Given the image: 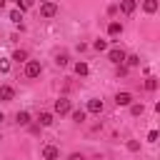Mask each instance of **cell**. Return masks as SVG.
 I'll return each instance as SVG.
<instances>
[{
	"mask_svg": "<svg viewBox=\"0 0 160 160\" xmlns=\"http://www.w3.org/2000/svg\"><path fill=\"white\" fill-rule=\"evenodd\" d=\"M40 72H42V65L38 62V60H28L25 62V78H40Z\"/></svg>",
	"mask_w": 160,
	"mask_h": 160,
	"instance_id": "6da1fadb",
	"label": "cell"
},
{
	"mask_svg": "<svg viewBox=\"0 0 160 160\" xmlns=\"http://www.w3.org/2000/svg\"><path fill=\"white\" fill-rule=\"evenodd\" d=\"M58 12V5L52 2V0H45V2H40V15L42 18H52Z\"/></svg>",
	"mask_w": 160,
	"mask_h": 160,
	"instance_id": "7a4b0ae2",
	"label": "cell"
},
{
	"mask_svg": "<svg viewBox=\"0 0 160 160\" xmlns=\"http://www.w3.org/2000/svg\"><path fill=\"white\" fill-rule=\"evenodd\" d=\"M70 110H72V105H70L68 98H58V100H55V112H58V115H68Z\"/></svg>",
	"mask_w": 160,
	"mask_h": 160,
	"instance_id": "3957f363",
	"label": "cell"
},
{
	"mask_svg": "<svg viewBox=\"0 0 160 160\" xmlns=\"http://www.w3.org/2000/svg\"><path fill=\"white\" fill-rule=\"evenodd\" d=\"M108 58H110V62H115V65H122V62H125V52H122L120 48H112V50L108 52Z\"/></svg>",
	"mask_w": 160,
	"mask_h": 160,
	"instance_id": "277c9868",
	"label": "cell"
},
{
	"mask_svg": "<svg viewBox=\"0 0 160 160\" xmlns=\"http://www.w3.org/2000/svg\"><path fill=\"white\" fill-rule=\"evenodd\" d=\"M42 158H45V160H58V158H60V150H58L55 145H45V148H42Z\"/></svg>",
	"mask_w": 160,
	"mask_h": 160,
	"instance_id": "5b68a950",
	"label": "cell"
},
{
	"mask_svg": "<svg viewBox=\"0 0 160 160\" xmlns=\"http://www.w3.org/2000/svg\"><path fill=\"white\" fill-rule=\"evenodd\" d=\"M130 102H132V95H130V92H118V95H115V105H118V108H125V105H130Z\"/></svg>",
	"mask_w": 160,
	"mask_h": 160,
	"instance_id": "8992f818",
	"label": "cell"
},
{
	"mask_svg": "<svg viewBox=\"0 0 160 160\" xmlns=\"http://www.w3.org/2000/svg\"><path fill=\"white\" fill-rule=\"evenodd\" d=\"M88 112H92V115H100V112H102V100H98V98L88 100Z\"/></svg>",
	"mask_w": 160,
	"mask_h": 160,
	"instance_id": "52a82bcc",
	"label": "cell"
},
{
	"mask_svg": "<svg viewBox=\"0 0 160 160\" xmlns=\"http://www.w3.org/2000/svg\"><path fill=\"white\" fill-rule=\"evenodd\" d=\"M135 8H138V2H135V0H120V10H122L125 15H132V12H135Z\"/></svg>",
	"mask_w": 160,
	"mask_h": 160,
	"instance_id": "ba28073f",
	"label": "cell"
},
{
	"mask_svg": "<svg viewBox=\"0 0 160 160\" xmlns=\"http://www.w3.org/2000/svg\"><path fill=\"white\" fill-rule=\"evenodd\" d=\"M12 98H15V90H12L10 85H0V100L8 102V100H12Z\"/></svg>",
	"mask_w": 160,
	"mask_h": 160,
	"instance_id": "9c48e42d",
	"label": "cell"
},
{
	"mask_svg": "<svg viewBox=\"0 0 160 160\" xmlns=\"http://www.w3.org/2000/svg\"><path fill=\"white\" fill-rule=\"evenodd\" d=\"M120 32H122V25H120L118 20H112V22L108 25V35H112V38H118Z\"/></svg>",
	"mask_w": 160,
	"mask_h": 160,
	"instance_id": "30bf717a",
	"label": "cell"
},
{
	"mask_svg": "<svg viewBox=\"0 0 160 160\" xmlns=\"http://www.w3.org/2000/svg\"><path fill=\"white\" fill-rule=\"evenodd\" d=\"M38 122H40V128H48V125H52V112H40Z\"/></svg>",
	"mask_w": 160,
	"mask_h": 160,
	"instance_id": "8fae6325",
	"label": "cell"
},
{
	"mask_svg": "<svg viewBox=\"0 0 160 160\" xmlns=\"http://www.w3.org/2000/svg\"><path fill=\"white\" fill-rule=\"evenodd\" d=\"M142 10H145V12H150V15H152V12H155V10H158V0H145V2H142Z\"/></svg>",
	"mask_w": 160,
	"mask_h": 160,
	"instance_id": "7c38bea8",
	"label": "cell"
},
{
	"mask_svg": "<svg viewBox=\"0 0 160 160\" xmlns=\"http://www.w3.org/2000/svg\"><path fill=\"white\" fill-rule=\"evenodd\" d=\"M12 60H15V62H28V52H25V50H15V52H12Z\"/></svg>",
	"mask_w": 160,
	"mask_h": 160,
	"instance_id": "4fadbf2b",
	"label": "cell"
},
{
	"mask_svg": "<svg viewBox=\"0 0 160 160\" xmlns=\"http://www.w3.org/2000/svg\"><path fill=\"white\" fill-rule=\"evenodd\" d=\"M75 72H78L80 78H82V75H88V62H82V60H80V62H75Z\"/></svg>",
	"mask_w": 160,
	"mask_h": 160,
	"instance_id": "5bb4252c",
	"label": "cell"
},
{
	"mask_svg": "<svg viewBox=\"0 0 160 160\" xmlns=\"http://www.w3.org/2000/svg\"><path fill=\"white\" fill-rule=\"evenodd\" d=\"M125 62H128V68H135V65H140V58L138 55H125Z\"/></svg>",
	"mask_w": 160,
	"mask_h": 160,
	"instance_id": "9a60e30c",
	"label": "cell"
},
{
	"mask_svg": "<svg viewBox=\"0 0 160 160\" xmlns=\"http://www.w3.org/2000/svg\"><path fill=\"white\" fill-rule=\"evenodd\" d=\"M145 90H150V92L158 90V78H148V80H145Z\"/></svg>",
	"mask_w": 160,
	"mask_h": 160,
	"instance_id": "2e32d148",
	"label": "cell"
},
{
	"mask_svg": "<svg viewBox=\"0 0 160 160\" xmlns=\"http://www.w3.org/2000/svg\"><path fill=\"white\" fill-rule=\"evenodd\" d=\"M142 110H145L142 102H130V112H132V115H142Z\"/></svg>",
	"mask_w": 160,
	"mask_h": 160,
	"instance_id": "e0dca14e",
	"label": "cell"
},
{
	"mask_svg": "<svg viewBox=\"0 0 160 160\" xmlns=\"http://www.w3.org/2000/svg\"><path fill=\"white\" fill-rule=\"evenodd\" d=\"M28 122H30V112H25V110L18 112V125H28Z\"/></svg>",
	"mask_w": 160,
	"mask_h": 160,
	"instance_id": "ac0fdd59",
	"label": "cell"
},
{
	"mask_svg": "<svg viewBox=\"0 0 160 160\" xmlns=\"http://www.w3.org/2000/svg\"><path fill=\"white\" fill-rule=\"evenodd\" d=\"M10 20L20 25V20H22V12H20V10H10Z\"/></svg>",
	"mask_w": 160,
	"mask_h": 160,
	"instance_id": "d6986e66",
	"label": "cell"
},
{
	"mask_svg": "<svg viewBox=\"0 0 160 160\" xmlns=\"http://www.w3.org/2000/svg\"><path fill=\"white\" fill-rule=\"evenodd\" d=\"M55 62H58V65H60V68H62V65H68V62H70V58H68V55H65V52H60V55H58V58H55Z\"/></svg>",
	"mask_w": 160,
	"mask_h": 160,
	"instance_id": "ffe728a7",
	"label": "cell"
},
{
	"mask_svg": "<svg viewBox=\"0 0 160 160\" xmlns=\"http://www.w3.org/2000/svg\"><path fill=\"white\" fill-rule=\"evenodd\" d=\"M70 112H72V120H75V122H82V120H85V112H82V110H70Z\"/></svg>",
	"mask_w": 160,
	"mask_h": 160,
	"instance_id": "44dd1931",
	"label": "cell"
},
{
	"mask_svg": "<svg viewBox=\"0 0 160 160\" xmlns=\"http://www.w3.org/2000/svg\"><path fill=\"white\" fill-rule=\"evenodd\" d=\"M128 150H130V152H138V150H140V142H138V140H130V142H128Z\"/></svg>",
	"mask_w": 160,
	"mask_h": 160,
	"instance_id": "7402d4cb",
	"label": "cell"
},
{
	"mask_svg": "<svg viewBox=\"0 0 160 160\" xmlns=\"http://www.w3.org/2000/svg\"><path fill=\"white\" fill-rule=\"evenodd\" d=\"M92 48H95V50H105V48H108V42H105V40H95V42H92Z\"/></svg>",
	"mask_w": 160,
	"mask_h": 160,
	"instance_id": "603a6c76",
	"label": "cell"
},
{
	"mask_svg": "<svg viewBox=\"0 0 160 160\" xmlns=\"http://www.w3.org/2000/svg\"><path fill=\"white\" fill-rule=\"evenodd\" d=\"M10 70V60H2L0 58V72H8Z\"/></svg>",
	"mask_w": 160,
	"mask_h": 160,
	"instance_id": "cb8c5ba5",
	"label": "cell"
},
{
	"mask_svg": "<svg viewBox=\"0 0 160 160\" xmlns=\"http://www.w3.org/2000/svg\"><path fill=\"white\" fill-rule=\"evenodd\" d=\"M28 8H30V2H28V0H22V2L18 0V10H20V12H22V10H28Z\"/></svg>",
	"mask_w": 160,
	"mask_h": 160,
	"instance_id": "d4e9b609",
	"label": "cell"
},
{
	"mask_svg": "<svg viewBox=\"0 0 160 160\" xmlns=\"http://www.w3.org/2000/svg\"><path fill=\"white\" fill-rule=\"evenodd\" d=\"M118 75L125 78V75H128V65H118Z\"/></svg>",
	"mask_w": 160,
	"mask_h": 160,
	"instance_id": "484cf974",
	"label": "cell"
},
{
	"mask_svg": "<svg viewBox=\"0 0 160 160\" xmlns=\"http://www.w3.org/2000/svg\"><path fill=\"white\" fill-rule=\"evenodd\" d=\"M148 140H150V142H155V140H158V130H150V135H148Z\"/></svg>",
	"mask_w": 160,
	"mask_h": 160,
	"instance_id": "4316f807",
	"label": "cell"
},
{
	"mask_svg": "<svg viewBox=\"0 0 160 160\" xmlns=\"http://www.w3.org/2000/svg\"><path fill=\"white\" fill-rule=\"evenodd\" d=\"M70 160H85V158H82L80 152H72V155H70Z\"/></svg>",
	"mask_w": 160,
	"mask_h": 160,
	"instance_id": "83f0119b",
	"label": "cell"
},
{
	"mask_svg": "<svg viewBox=\"0 0 160 160\" xmlns=\"http://www.w3.org/2000/svg\"><path fill=\"white\" fill-rule=\"evenodd\" d=\"M2 120H5V115H2V112H0V122H2Z\"/></svg>",
	"mask_w": 160,
	"mask_h": 160,
	"instance_id": "f1b7e54d",
	"label": "cell"
},
{
	"mask_svg": "<svg viewBox=\"0 0 160 160\" xmlns=\"http://www.w3.org/2000/svg\"><path fill=\"white\" fill-rule=\"evenodd\" d=\"M2 5H5V0H0V8H2Z\"/></svg>",
	"mask_w": 160,
	"mask_h": 160,
	"instance_id": "f546056e",
	"label": "cell"
},
{
	"mask_svg": "<svg viewBox=\"0 0 160 160\" xmlns=\"http://www.w3.org/2000/svg\"><path fill=\"white\" fill-rule=\"evenodd\" d=\"M0 140H2V135H0Z\"/></svg>",
	"mask_w": 160,
	"mask_h": 160,
	"instance_id": "4dcf8cb0",
	"label": "cell"
},
{
	"mask_svg": "<svg viewBox=\"0 0 160 160\" xmlns=\"http://www.w3.org/2000/svg\"><path fill=\"white\" fill-rule=\"evenodd\" d=\"M15 2H18V0H15Z\"/></svg>",
	"mask_w": 160,
	"mask_h": 160,
	"instance_id": "1f68e13d",
	"label": "cell"
}]
</instances>
